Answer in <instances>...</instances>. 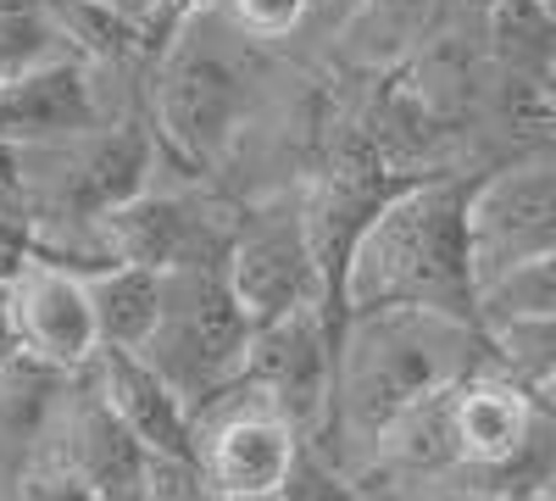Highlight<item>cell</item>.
<instances>
[{
	"mask_svg": "<svg viewBox=\"0 0 556 501\" xmlns=\"http://www.w3.org/2000/svg\"><path fill=\"white\" fill-rule=\"evenodd\" d=\"M262 89V39L228 23L217 0H190L146 73L156 146L184 167H217L240 146Z\"/></svg>",
	"mask_w": 556,
	"mask_h": 501,
	"instance_id": "3957f363",
	"label": "cell"
},
{
	"mask_svg": "<svg viewBox=\"0 0 556 501\" xmlns=\"http://www.w3.org/2000/svg\"><path fill=\"white\" fill-rule=\"evenodd\" d=\"M534 396H540V401L551 406V413H556V368H551V374H545V379L534 385Z\"/></svg>",
	"mask_w": 556,
	"mask_h": 501,
	"instance_id": "603a6c76",
	"label": "cell"
},
{
	"mask_svg": "<svg viewBox=\"0 0 556 501\" xmlns=\"http://www.w3.org/2000/svg\"><path fill=\"white\" fill-rule=\"evenodd\" d=\"M551 496H556V485H551Z\"/></svg>",
	"mask_w": 556,
	"mask_h": 501,
	"instance_id": "484cf974",
	"label": "cell"
},
{
	"mask_svg": "<svg viewBox=\"0 0 556 501\" xmlns=\"http://www.w3.org/2000/svg\"><path fill=\"white\" fill-rule=\"evenodd\" d=\"M240 223L217 217L212 206L190 201V196H162V190H139L117 206H106L101 217L84 223V251L78 267L96 262H139V267H190V262H223L228 240Z\"/></svg>",
	"mask_w": 556,
	"mask_h": 501,
	"instance_id": "52a82bcc",
	"label": "cell"
},
{
	"mask_svg": "<svg viewBox=\"0 0 556 501\" xmlns=\"http://www.w3.org/2000/svg\"><path fill=\"white\" fill-rule=\"evenodd\" d=\"M484 45L495 67L545 78L556 62V7L551 0H490Z\"/></svg>",
	"mask_w": 556,
	"mask_h": 501,
	"instance_id": "2e32d148",
	"label": "cell"
},
{
	"mask_svg": "<svg viewBox=\"0 0 556 501\" xmlns=\"http://www.w3.org/2000/svg\"><path fill=\"white\" fill-rule=\"evenodd\" d=\"M251 312L228 290L223 262H190L162 273V312L139 356L184 396L190 413L217 401L240 379L251 351Z\"/></svg>",
	"mask_w": 556,
	"mask_h": 501,
	"instance_id": "277c9868",
	"label": "cell"
},
{
	"mask_svg": "<svg viewBox=\"0 0 556 501\" xmlns=\"http://www.w3.org/2000/svg\"><path fill=\"white\" fill-rule=\"evenodd\" d=\"M334 317L323 301L290 306L278 317H262L251 329V351L235 385L256 390L273 401L306 440L329 418V396H334Z\"/></svg>",
	"mask_w": 556,
	"mask_h": 501,
	"instance_id": "ba28073f",
	"label": "cell"
},
{
	"mask_svg": "<svg viewBox=\"0 0 556 501\" xmlns=\"http://www.w3.org/2000/svg\"><path fill=\"white\" fill-rule=\"evenodd\" d=\"M529 312H556V256L513 267L506 279H495L479 296V324H495V317H529Z\"/></svg>",
	"mask_w": 556,
	"mask_h": 501,
	"instance_id": "e0dca14e",
	"label": "cell"
},
{
	"mask_svg": "<svg viewBox=\"0 0 556 501\" xmlns=\"http://www.w3.org/2000/svg\"><path fill=\"white\" fill-rule=\"evenodd\" d=\"M0 501H96V490H89L67 463H56L51 451H34V463L7 485Z\"/></svg>",
	"mask_w": 556,
	"mask_h": 501,
	"instance_id": "ac0fdd59",
	"label": "cell"
},
{
	"mask_svg": "<svg viewBox=\"0 0 556 501\" xmlns=\"http://www.w3.org/2000/svg\"><path fill=\"white\" fill-rule=\"evenodd\" d=\"M479 173H424L384 196V206L356 235L340 273V312L367 306H434L479 317L468 201Z\"/></svg>",
	"mask_w": 556,
	"mask_h": 501,
	"instance_id": "7a4b0ae2",
	"label": "cell"
},
{
	"mask_svg": "<svg viewBox=\"0 0 556 501\" xmlns=\"http://www.w3.org/2000/svg\"><path fill=\"white\" fill-rule=\"evenodd\" d=\"M223 273H228V290L251 312V324L278 317L290 306H306V301H323V267H317V251L306 235L301 201L256 206L251 217H240L235 240H228V256H223Z\"/></svg>",
	"mask_w": 556,
	"mask_h": 501,
	"instance_id": "30bf717a",
	"label": "cell"
},
{
	"mask_svg": "<svg viewBox=\"0 0 556 501\" xmlns=\"http://www.w3.org/2000/svg\"><path fill=\"white\" fill-rule=\"evenodd\" d=\"M0 296H7V324L23 356L45 362L56 374H89V362L101 356V324H96L84 267L34 251L0 285Z\"/></svg>",
	"mask_w": 556,
	"mask_h": 501,
	"instance_id": "9c48e42d",
	"label": "cell"
},
{
	"mask_svg": "<svg viewBox=\"0 0 556 501\" xmlns=\"http://www.w3.org/2000/svg\"><path fill=\"white\" fill-rule=\"evenodd\" d=\"M101 7H112V12H123V17H134V23H146L151 34L167 39V28H173L178 12H184V0H101Z\"/></svg>",
	"mask_w": 556,
	"mask_h": 501,
	"instance_id": "ffe728a7",
	"label": "cell"
},
{
	"mask_svg": "<svg viewBox=\"0 0 556 501\" xmlns=\"http://www.w3.org/2000/svg\"><path fill=\"white\" fill-rule=\"evenodd\" d=\"M468 240L479 296L513 267L556 256V146L495 162L473 178Z\"/></svg>",
	"mask_w": 556,
	"mask_h": 501,
	"instance_id": "5b68a950",
	"label": "cell"
},
{
	"mask_svg": "<svg viewBox=\"0 0 556 501\" xmlns=\"http://www.w3.org/2000/svg\"><path fill=\"white\" fill-rule=\"evenodd\" d=\"M89 301H96L101 351H139L162 312V273L139 262H96L84 267Z\"/></svg>",
	"mask_w": 556,
	"mask_h": 501,
	"instance_id": "9a60e30c",
	"label": "cell"
},
{
	"mask_svg": "<svg viewBox=\"0 0 556 501\" xmlns=\"http://www.w3.org/2000/svg\"><path fill=\"white\" fill-rule=\"evenodd\" d=\"M278 501H362V496H356V479L345 468H334L323 451L306 446L295 474L285 479V490H278Z\"/></svg>",
	"mask_w": 556,
	"mask_h": 501,
	"instance_id": "d6986e66",
	"label": "cell"
},
{
	"mask_svg": "<svg viewBox=\"0 0 556 501\" xmlns=\"http://www.w3.org/2000/svg\"><path fill=\"white\" fill-rule=\"evenodd\" d=\"M434 23H440V0H356V12L334 34V45L351 67L384 73L401 67L429 39Z\"/></svg>",
	"mask_w": 556,
	"mask_h": 501,
	"instance_id": "5bb4252c",
	"label": "cell"
},
{
	"mask_svg": "<svg viewBox=\"0 0 556 501\" xmlns=\"http://www.w3.org/2000/svg\"><path fill=\"white\" fill-rule=\"evenodd\" d=\"M206 501H278V496H206Z\"/></svg>",
	"mask_w": 556,
	"mask_h": 501,
	"instance_id": "cb8c5ba5",
	"label": "cell"
},
{
	"mask_svg": "<svg viewBox=\"0 0 556 501\" xmlns=\"http://www.w3.org/2000/svg\"><path fill=\"white\" fill-rule=\"evenodd\" d=\"M545 89H551V107H556V62H551V73H545Z\"/></svg>",
	"mask_w": 556,
	"mask_h": 501,
	"instance_id": "d4e9b609",
	"label": "cell"
},
{
	"mask_svg": "<svg viewBox=\"0 0 556 501\" xmlns=\"http://www.w3.org/2000/svg\"><path fill=\"white\" fill-rule=\"evenodd\" d=\"M89 385L123 418V429L162 463H195V413L139 351H101L89 362Z\"/></svg>",
	"mask_w": 556,
	"mask_h": 501,
	"instance_id": "7c38bea8",
	"label": "cell"
},
{
	"mask_svg": "<svg viewBox=\"0 0 556 501\" xmlns=\"http://www.w3.org/2000/svg\"><path fill=\"white\" fill-rule=\"evenodd\" d=\"M39 451H51L56 463H67L89 490H96V501H146L151 463H156L151 451L123 429V418L101 401L89 374H78V396L73 390L62 396Z\"/></svg>",
	"mask_w": 556,
	"mask_h": 501,
	"instance_id": "8fae6325",
	"label": "cell"
},
{
	"mask_svg": "<svg viewBox=\"0 0 556 501\" xmlns=\"http://www.w3.org/2000/svg\"><path fill=\"white\" fill-rule=\"evenodd\" d=\"M306 451V435L245 385H228L195 413V463L212 496H278Z\"/></svg>",
	"mask_w": 556,
	"mask_h": 501,
	"instance_id": "8992f818",
	"label": "cell"
},
{
	"mask_svg": "<svg viewBox=\"0 0 556 501\" xmlns=\"http://www.w3.org/2000/svg\"><path fill=\"white\" fill-rule=\"evenodd\" d=\"M490 362L479 317L434 306H367L345 312L334 329V396L329 418L306 440L356 485L374 468V446L390 418Z\"/></svg>",
	"mask_w": 556,
	"mask_h": 501,
	"instance_id": "6da1fadb",
	"label": "cell"
},
{
	"mask_svg": "<svg viewBox=\"0 0 556 501\" xmlns=\"http://www.w3.org/2000/svg\"><path fill=\"white\" fill-rule=\"evenodd\" d=\"M551 7H556V0H551Z\"/></svg>",
	"mask_w": 556,
	"mask_h": 501,
	"instance_id": "83f0119b",
	"label": "cell"
},
{
	"mask_svg": "<svg viewBox=\"0 0 556 501\" xmlns=\"http://www.w3.org/2000/svg\"><path fill=\"white\" fill-rule=\"evenodd\" d=\"M356 12V0H317L312 7V23H306V34H323V39H334L340 28H345V17Z\"/></svg>",
	"mask_w": 556,
	"mask_h": 501,
	"instance_id": "44dd1931",
	"label": "cell"
},
{
	"mask_svg": "<svg viewBox=\"0 0 556 501\" xmlns=\"http://www.w3.org/2000/svg\"><path fill=\"white\" fill-rule=\"evenodd\" d=\"M406 501H556L551 490H523V496H484V490H429V496H406Z\"/></svg>",
	"mask_w": 556,
	"mask_h": 501,
	"instance_id": "7402d4cb",
	"label": "cell"
},
{
	"mask_svg": "<svg viewBox=\"0 0 556 501\" xmlns=\"http://www.w3.org/2000/svg\"><path fill=\"white\" fill-rule=\"evenodd\" d=\"M73 379L78 374H56V368H45V362H34L23 351H12L0 362V496H7V485L34 463V451H39L45 429H51Z\"/></svg>",
	"mask_w": 556,
	"mask_h": 501,
	"instance_id": "4fadbf2b",
	"label": "cell"
},
{
	"mask_svg": "<svg viewBox=\"0 0 556 501\" xmlns=\"http://www.w3.org/2000/svg\"><path fill=\"white\" fill-rule=\"evenodd\" d=\"M184 7H190V0H184Z\"/></svg>",
	"mask_w": 556,
	"mask_h": 501,
	"instance_id": "4316f807",
	"label": "cell"
}]
</instances>
